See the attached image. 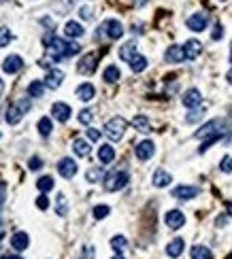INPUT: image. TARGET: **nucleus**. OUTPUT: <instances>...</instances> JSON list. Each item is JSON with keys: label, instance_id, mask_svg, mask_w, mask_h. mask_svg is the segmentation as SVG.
Masks as SVG:
<instances>
[{"label": "nucleus", "instance_id": "4c0bfd02", "mask_svg": "<svg viewBox=\"0 0 232 259\" xmlns=\"http://www.w3.org/2000/svg\"><path fill=\"white\" fill-rule=\"evenodd\" d=\"M79 17H81L83 22H92L94 19V7L92 5H83L81 9H79Z\"/></svg>", "mask_w": 232, "mask_h": 259}, {"label": "nucleus", "instance_id": "72a5a7b5", "mask_svg": "<svg viewBox=\"0 0 232 259\" xmlns=\"http://www.w3.org/2000/svg\"><path fill=\"white\" fill-rule=\"evenodd\" d=\"M56 187V183H54V179L52 177H41L36 181V189L41 191V193H47V191H52Z\"/></svg>", "mask_w": 232, "mask_h": 259}, {"label": "nucleus", "instance_id": "69168bd1", "mask_svg": "<svg viewBox=\"0 0 232 259\" xmlns=\"http://www.w3.org/2000/svg\"><path fill=\"white\" fill-rule=\"evenodd\" d=\"M0 136H3V134H0Z\"/></svg>", "mask_w": 232, "mask_h": 259}, {"label": "nucleus", "instance_id": "052dcab7", "mask_svg": "<svg viewBox=\"0 0 232 259\" xmlns=\"http://www.w3.org/2000/svg\"><path fill=\"white\" fill-rule=\"evenodd\" d=\"M0 244H3V234H0Z\"/></svg>", "mask_w": 232, "mask_h": 259}, {"label": "nucleus", "instance_id": "603ef678", "mask_svg": "<svg viewBox=\"0 0 232 259\" xmlns=\"http://www.w3.org/2000/svg\"><path fill=\"white\" fill-rule=\"evenodd\" d=\"M3 94H5V81L0 79V98H3Z\"/></svg>", "mask_w": 232, "mask_h": 259}, {"label": "nucleus", "instance_id": "0eeeda50", "mask_svg": "<svg viewBox=\"0 0 232 259\" xmlns=\"http://www.w3.org/2000/svg\"><path fill=\"white\" fill-rule=\"evenodd\" d=\"M181 105H183L185 109H190V111L200 109V107H203V94H200V89L190 87L183 94V98H181Z\"/></svg>", "mask_w": 232, "mask_h": 259}, {"label": "nucleus", "instance_id": "f8f14e48", "mask_svg": "<svg viewBox=\"0 0 232 259\" xmlns=\"http://www.w3.org/2000/svg\"><path fill=\"white\" fill-rule=\"evenodd\" d=\"M164 221H166V225L170 227V230H181V227L185 225V215L181 211H177V209H173V211H168L164 215Z\"/></svg>", "mask_w": 232, "mask_h": 259}, {"label": "nucleus", "instance_id": "864d4df0", "mask_svg": "<svg viewBox=\"0 0 232 259\" xmlns=\"http://www.w3.org/2000/svg\"><path fill=\"white\" fill-rule=\"evenodd\" d=\"M226 213L232 217V200H230V202H228V206H226Z\"/></svg>", "mask_w": 232, "mask_h": 259}, {"label": "nucleus", "instance_id": "f257e3e1", "mask_svg": "<svg viewBox=\"0 0 232 259\" xmlns=\"http://www.w3.org/2000/svg\"><path fill=\"white\" fill-rule=\"evenodd\" d=\"M43 43L47 45L49 49V56L54 58V62H60V60H66V58H73L81 51V45L75 43V40H66V38H60V36H54V34H47L43 38Z\"/></svg>", "mask_w": 232, "mask_h": 259}, {"label": "nucleus", "instance_id": "9b49d317", "mask_svg": "<svg viewBox=\"0 0 232 259\" xmlns=\"http://www.w3.org/2000/svg\"><path fill=\"white\" fill-rule=\"evenodd\" d=\"M185 26L192 30V32H203V30H207V26H209V17L205 13H194V15L188 17Z\"/></svg>", "mask_w": 232, "mask_h": 259}, {"label": "nucleus", "instance_id": "aec40b11", "mask_svg": "<svg viewBox=\"0 0 232 259\" xmlns=\"http://www.w3.org/2000/svg\"><path fill=\"white\" fill-rule=\"evenodd\" d=\"M136 54H138L136 51V40H128V43H124L122 47H119V60L122 62H130Z\"/></svg>", "mask_w": 232, "mask_h": 259}, {"label": "nucleus", "instance_id": "ddd939ff", "mask_svg": "<svg viewBox=\"0 0 232 259\" xmlns=\"http://www.w3.org/2000/svg\"><path fill=\"white\" fill-rule=\"evenodd\" d=\"M58 172H60V177H64V179H73L77 174V162L70 158H62L58 162Z\"/></svg>", "mask_w": 232, "mask_h": 259}, {"label": "nucleus", "instance_id": "20e7f679", "mask_svg": "<svg viewBox=\"0 0 232 259\" xmlns=\"http://www.w3.org/2000/svg\"><path fill=\"white\" fill-rule=\"evenodd\" d=\"M128 130V121L124 117H113L105 123V136L111 140V142H119L124 138V134Z\"/></svg>", "mask_w": 232, "mask_h": 259}, {"label": "nucleus", "instance_id": "dca6fc26", "mask_svg": "<svg viewBox=\"0 0 232 259\" xmlns=\"http://www.w3.org/2000/svg\"><path fill=\"white\" fill-rule=\"evenodd\" d=\"M70 113H73V109H70L66 102H54V105H52V115H54V119L62 121V123L70 119Z\"/></svg>", "mask_w": 232, "mask_h": 259}, {"label": "nucleus", "instance_id": "412c9836", "mask_svg": "<svg viewBox=\"0 0 232 259\" xmlns=\"http://www.w3.org/2000/svg\"><path fill=\"white\" fill-rule=\"evenodd\" d=\"M96 96V87L92 85V83H81V85L77 87V98L81 102H89Z\"/></svg>", "mask_w": 232, "mask_h": 259}, {"label": "nucleus", "instance_id": "37998d69", "mask_svg": "<svg viewBox=\"0 0 232 259\" xmlns=\"http://www.w3.org/2000/svg\"><path fill=\"white\" fill-rule=\"evenodd\" d=\"M85 136H87V140H89V142H98L103 134H100V130H96V128H89Z\"/></svg>", "mask_w": 232, "mask_h": 259}, {"label": "nucleus", "instance_id": "6e6d98bb", "mask_svg": "<svg viewBox=\"0 0 232 259\" xmlns=\"http://www.w3.org/2000/svg\"><path fill=\"white\" fill-rule=\"evenodd\" d=\"M3 259H22L19 255H3Z\"/></svg>", "mask_w": 232, "mask_h": 259}, {"label": "nucleus", "instance_id": "a19ab883", "mask_svg": "<svg viewBox=\"0 0 232 259\" xmlns=\"http://www.w3.org/2000/svg\"><path fill=\"white\" fill-rule=\"evenodd\" d=\"M205 115V111H203V107L200 109H194V111H190L188 113V117H185V123H196V121H200V117Z\"/></svg>", "mask_w": 232, "mask_h": 259}, {"label": "nucleus", "instance_id": "6ab92c4d", "mask_svg": "<svg viewBox=\"0 0 232 259\" xmlns=\"http://www.w3.org/2000/svg\"><path fill=\"white\" fill-rule=\"evenodd\" d=\"M22 68H24V60L19 56H9L3 62V70L7 72V75H15V72H19Z\"/></svg>", "mask_w": 232, "mask_h": 259}, {"label": "nucleus", "instance_id": "7c9ffc66", "mask_svg": "<svg viewBox=\"0 0 232 259\" xmlns=\"http://www.w3.org/2000/svg\"><path fill=\"white\" fill-rule=\"evenodd\" d=\"M128 64H130V68H132V72H143V70L147 68V58L141 56V54H136L132 60L128 62Z\"/></svg>", "mask_w": 232, "mask_h": 259}, {"label": "nucleus", "instance_id": "3c124183", "mask_svg": "<svg viewBox=\"0 0 232 259\" xmlns=\"http://www.w3.org/2000/svg\"><path fill=\"white\" fill-rule=\"evenodd\" d=\"M60 3H62V11H68V9L73 7L75 0H60Z\"/></svg>", "mask_w": 232, "mask_h": 259}, {"label": "nucleus", "instance_id": "4be33fe9", "mask_svg": "<svg viewBox=\"0 0 232 259\" xmlns=\"http://www.w3.org/2000/svg\"><path fill=\"white\" fill-rule=\"evenodd\" d=\"M183 248H185V242H183V238H173L168 244H166V255L168 257H179L181 253H183Z\"/></svg>", "mask_w": 232, "mask_h": 259}, {"label": "nucleus", "instance_id": "13d9d810", "mask_svg": "<svg viewBox=\"0 0 232 259\" xmlns=\"http://www.w3.org/2000/svg\"><path fill=\"white\" fill-rule=\"evenodd\" d=\"M111 259H124V255H115V257H111Z\"/></svg>", "mask_w": 232, "mask_h": 259}, {"label": "nucleus", "instance_id": "2f4dec72", "mask_svg": "<svg viewBox=\"0 0 232 259\" xmlns=\"http://www.w3.org/2000/svg\"><path fill=\"white\" fill-rule=\"evenodd\" d=\"M43 91H45V83L43 81H32L28 85V96L30 98H41Z\"/></svg>", "mask_w": 232, "mask_h": 259}, {"label": "nucleus", "instance_id": "6e6552de", "mask_svg": "<svg viewBox=\"0 0 232 259\" xmlns=\"http://www.w3.org/2000/svg\"><path fill=\"white\" fill-rule=\"evenodd\" d=\"M96 64H98V56L96 54H85L81 60H79L77 72H79V75H94Z\"/></svg>", "mask_w": 232, "mask_h": 259}, {"label": "nucleus", "instance_id": "bb28decb", "mask_svg": "<svg viewBox=\"0 0 232 259\" xmlns=\"http://www.w3.org/2000/svg\"><path fill=\"white\" fill-rule=\"evenodd\" d=\"M190 259H213V253L203 244H194L190 248Z\"/></svg>", "mask_w": 232, "mask_h": 259}, {"label": "nucleus", "instance_id": "a878e982", "mask_svg": "<svg viewBox=\"0 0 232 259\" xmlns=\"http://www.w3.org/2000/svg\"><path fill=\"white\" fill-rule=\"evenodd\" d=\"M73 151L79 155V158H87V155L92 153L89 140H87V138H75V142H73Z\"/></svg>", "mask_w": 232, "mask_h": 259}, {"label": "nucleus", "instance_id": "f3484780", "mask_svg": "<svg viewBox=\"0 0 232 259\" xmlns=\"http://www.w3.org/2000/svg\"><path fill=\"white\" fill-rule=\"evenodd\" d=\"M183 51H185L188 60H196V58H200V54H203V43H200L198 38H190V40H185Z\"/></svg>", "mask_w": 232, "mask_h": 259}, {"label": "nucleus", "instance_id": "4468645a", "mask_svg": "<svg viewBox=\"0 0 232 259\" xmlns=\"http://www.w3.org/2000/svg\"><path fill=\"white\" fill-rule=\"evenodd\" d=\"M164 60L168 62V64H181V62L188 60V58H185V51L181 45H170L166 49V54H164Z\"/></svg>", "mask_w": 232, "mask_h": 259}, {"label": "nucleus", "instance_id": "ea45409f", "mask_svg": "<svg viewBox=\"0 0 232 259\" xmlns=\"http://www.w3.org/2000/svg\"><path fill=\"white\" fill-rule=\"evenodd\" d=\"M219 170L224 174H232V155H224L219 162Z\"/></svg>", "mask_w": 232, "mask_h": 259}, {"label": "nucleus", "instance_id": "bf43d9fd", "mask_svg": "<svg viewBox=\"0 0 232 259\" xmlns=\"http://www.w3.org/2000/svg\"><path fill=\"white\" fill-rule=\"evenodd\" d=\"M0 230H3V219H0Z\"/></svg>", "mask_w": 232, "mask_h": 259}, {"label": "nucleus", "instance_id": "58836bf2", "mask_svg": "<svg viewBox=\"0 0 232 259\" xmlns=\"http://www.w3.org/2000/svg\"><path fill=\"white\" fill-rule=\"evenodd\" d=\"M92 121H94V111L92 109H83L81 113H79V123H81V126H89Z\"/></svg>", "mask_w": 232, "mask_h": 259}, {"label": "nucleus", "instance_id": "c9c22d12", "mask_svg": "<svg viewBox=\"0 0 232 259\" xmlns=\"http://www.w3.org/2000/svg\"><path fill=\"white\" fill-rule=\"evenodd\" d=\"M52 130H54V123L49 117H43L41 121H38V134H41V136H49Z\"/></svg>", "mask_w": 232, "mask_h": 259}, {"label": "nucleus", "instance_id": "49530a36", "mask_svg": "<svg viewBox=\"0 0 232 259\" xmlns=\"http://www.w3.org/2000/svg\"><path fill=\"white\" fill-rule=\"evenodd\" d=\"M36 206H38V211H47V209H49V200H47V195H45V193L36 200Z\"/></svg>", "mask_w": 232, "mask_h": 259}, {"label": "nucleus", "instance_id": "79ce46f5", "mask_svg": "<svg viewBox=\"0 0 232 259\" xmlns=\"http://www.w3.org/2000/svg\"><path fill=\"white\" fill-rule=\"evenodd\" d=\"M13 40V34L9 28H0V47H7Z\"/></svg>", "mask_w": 232, "mask_h": 259}, {"label": "nucleus", "instance_id": "680f3d73", "mask_svg": "<svg viewBox=\"0 0 232 259\" xmlns=\"http://www.w3.org/2000/svg\"><path fill=\"white\" fill-rule=\"evenodd\" d=\"M219 3H226V0H219Z\"/></svg>", "mask_w": 232, "mask_h": 259}, {"label": "nucleus", "instance_id": "0e129e2a", "mask_svg": "<svg viewBox=\"0 0 232 259\" xmlns=\"http://www.w3.org/2000/svg\"><path fill=\"white\" fill-rule=\"evenodd\" d=\"M3 3H7V0H3Z\"/></svg>", "mask_w": 232, "mask_h": 259}, {"label": "nucleus", "instance_id": "5701e85b", "mask_svg": "<svg viewBox=\"0 0 232 259\" xmlns=\"http://www.w3.org/2000/svg\"><path fill=\"white\" fill-rule=\"evenodd\" d=\"M28 244H30V238H28L26 232H15L11 236V246L15 248V251H26Z\"/></svg>", "mask_w": 232, "mask_h": 259}, {"label": "nucleus", "instance_id": "9d476101", "mask_svg": "<svg viewBox=\"0 0 232 259\" xmlns=\"http://www.w3.org/2000/svg\"><path fill=\"white\" fill-rule=\"evenodd\" d=\"M170 193H173V198H177V200H194L200 193V189L194 187V185H177Z\"/></svg>", "mask_w": 232, "mask_h": 259}, {"label": "nucleus", "instance_id": "c85d7f7f", "mask_svg": "<svg viewBox=\"0 0 232 259\" xmlns=\"http://www.w3.org/2000/svg\"><path fill=\"white\" fill-rule=\"evenodd\" d=\"M111 248H113L117 255L126 253V248H128V238H126V236H113V238H111Z\"/></svg>", "mask_w": 232, "mask_h": 259}, {"label": "nucleus", "instance_id": "4d7b16f0", "mask_svg": "<svg viewBox=\"0 0 232 259\" xmlns=\"http://www.w3.org/2000/svg\"><path fill=\"white\" fill-rule=\"evenodd\" d=\"M230 64H232V40H230Z\"/></svg>", "mask_w": 232, "mask_h": 259}, {"label": "nucleus", "instance_id": "1a4fd4ad", "mask_svg": "<svg viewBox=\"0 0 232 259\" xmlns=\"http://www.w3.org/2000/svg\"><path fill=\"white\" fill-rule=\"evenodd\" d=\"M134 153H136V158H138L141 162H147V160H151V158H154V155H156V144H154V140H149V138L141 140V142L136 144Z\"/></svg>", "mask_w": 232, "mask_h": 259}, {"label": "nucleus", "instance_id": "39448f33", "mask_svg": "<svg viewBox=\"0 0 232 259\" xmlns=\"http://www.w3.org/2000/svg\"><path fill=\"white\" fill-rule=\"evenodd\" d=\"M219 134H226V121L224 119H211L207 121L203 128H198L194 138L198 140H207V138H213V136H219Z\"/></svg>", "mask_w": 232, "mask_h": 259}, {"label": "nucleus", "instance_id": "423d86ee", "mask_svg": "<svg viewBox=\"0 0 232 259\" xmlns=\"http://www.w3.org/2000/svg\"><path fill=\"white\" fill-rule=\"evenodd\" d=\"M98 34L107 36L109 40H117L124 36V26H122V22H117V19H107V22L98 28Z\"/></svg>", "mask_w": 232, "mask_h": 259}, {"label": "nucleus", "instance_id": "473e14b6", "mask_svg": "<svg viewBox=\"0 0 232 259\" xmlns=\"http://www.w3.org/2000/svg\"><path fill=\"white\" fill-rule=\"evenodd\" d=\"M103 179H105V170L98 168V166H94V168H89L85 172V181L87 183H98V181H103Z\"/></svg>", "mask_w": 232, "mask_h": 259}, {"label": "nucleus", "instance_id": "8fccbe9b", "mask_svg": "<svg viewBox=\"0 0 232 259\" xmlns=\"http://www.w3.org/2000/svg\"><path fill=\"white\" fill-rule=\"evenodd\" d=\"M228 217H230L228 213H226V215H219V217H217V221H215V225H217V227H224V225L228 223Z\"/></svg>", "mask_w": 232, "mask_h": 259}, {"label": "nucleus", "instance_id": "f03ea898", "mask_svg": "<svg viewBox=\"0 0 232 259\" xmlns=\"http://www.w3.org/2000/svg\"><path fill=\"white\" fill-rule=\"evenodd\" d=\"M130 181V174L128 170L124 168H117V170H111L109 174H105V179H103V185H105V191H119V189H124L126 185Z\"/></svg>", "mask_w": 232, "mask_h": 259}, {"label": "nucleus", "instance_id": "cd10ccee", "mask_svg": "<svg viewBox=\"0 0 232 259\" xmlns=\"http://www.w3.org/2000/svg\"><path fill=\"white\" fill-rule=\"evenodd\" d=\"M132 126H134V130L141 132V134H149V132H151V121H149V117H145V115H136V117L132 119Z\"/></svg>", "mask_w": 232, "mask_h": 259}, {"label": "nucleus", "instance_id": "de8ad7c7", "mask_svg": "<svg viewBox=\"0 0 232 259\" xmlns=\"http://www.w3.org/2000/svg\"><path fill=\"white\" fill-rule=\"evenodd\" d=\"M94 253H96V248H94V246H85L81 259H94Z\"/></svg>", "mask_w": 232, "mask_h": 259}, {"label": "nucleus", "instance_id": "09e8293b", "mask_svg": "<svg viewBox=\"0 0 232 259\" xmlns=\"http://www.w3.org/2000/svg\"><path fill=\"white\" fill-rule=\"evenodd\" d=\"M5 195H7V185L0 183V211H3V206H5Z\"/></svg>", "mask_w": 232, "mask_h": 259}, {"label": "nucleus", "instance_id": "b1692460", "mask_svg": "<svg viewBox=\"0 0 232 259\" xmlns=\"http://www.w3.org/2000/svg\"><path fill=\"white\" fill-rule=\"evenodd\" d=\"M98 160L100 164H113L115 162V149L111 147V144H100V149H98Z\"/></svg>", "mask_w": 232, "mask_h": 259}, {"label": "nucleus", "instance_id": "a18cd8bd", "mask_svg": "<svg viewBox=\"0 0 232 259\" xmlns=\"http://www.w3.org/2000/svg\"><path fill=\"white\" fill-rule=\"evenodd\" d=\"M221 36H224V28H221V24H215L213 32H211V38H213V40H221Z\"/></svg>", "mask_w": 232, "mask_h": 259}, {"label": "nucleus", "instance_id": "f704fd0d", "mask_svg": "<svg viewBox=\"0 0 232 259\" xmlns=\"http://www.w3.org/2000/svg\"><path fill=\"white\" fill-rule=\"evenodd\" d=\"M56 213L60 217H66V213H68V204H66V195L64 193H58V198H56Z\"/></svg>", "mask_w": 232, "mask_h": 259}, {"label": "nucleus", "instance_id": "a211bd4d", "mask_svg": "<svg viewBox=\"0 0 232 259\" xmlns=\"http://www.w3.org/2000/svg\"><path fill=\"white\" fill-rule=\"evenodd\" d=\"M151 183H154V187H158V189L168 187V185L173 183V174L166 172V170H162V168H158V170L154 172V177H151Z\"/></svg>", "mask_w": 232, "mask_h": 259}, {"label": "nucleus", "instance_id": "c756f323", "mask_svg": "<svg viewBox=\"0 0 232 259\" xmlns=\"http://www.w3.org/2000/svg\"><path fill=\"white\" fill-rule=\"evenodd\" d=\"M119 77H122V72H119V68H117L115 64H109V66L105 68V72H103V79H105L107 83H117Z\"/></svg>", "mask_w": 232, "mask_h": 259}, {"label": "nucleus", "instance_id": "e2e57ef3", "mask_svg": "<svg viewBox=\"0 0 232 259\" xmlns=\"http://www.w3.org/2000/svg\"><path fill=\"white\" fill-rule=\"evenodd\" d=\"M228 259H232V253H230V257H228Z\"/></svg>", "mask_w": 232, "mask_h": 259}, {"label": "nucleus", "instance_id": "e433bc0d", "mask_svg": "<svg viewBox=\"0 0 232 259\" xmlns=\"http://www.w3.org/2000/svg\"><path fill=\"white\" fill-rule=\"evenodd\" d=\"M109 213H111V209H109L107 204H98V206H94V211H92V215H94L96 221H103Z\"/></svg>", "mask_w": 232, "mask_h": 259}, {"label": "nucleus", "instance_id": "2eb2a0df", "mask_svg": "<svg viewBox=\"0 0 232 259\" xmlns=\"http://www.w3.org/2000/svg\"><path fill=\"white\" fill-rule=\"evenodd\" d=\"M62 81H64V70H60V68H54V70H49L47 75H45V87L49 89H58L60 85H62Z\"/></svg>", "mask_w": 232, "mask_h": 259}, {"label": "nucleus", "instance_id": "393cba45", "mask_svg": "<svg viewBox=\"0 0 232 259\" xmlns=\"http://www.w3.org/2000/svg\"><path fill=\"white\" fill-rule=\"evenodd\" d=\"M64 34L68 38H81L85 34V30H83V26L79 22H66L64 24Z\"/></svg>", "mask_w": 232, "mask_h": 259}, {"label": "nucleus", "instance_id": "c03bdc74", "mask_svg": "<svg viewBox=\"0 0 232 259\" xmlns=\"http://www.w3.org/2000/svg\"><path fill=\"white\" fill-rule=\"evenodd\" d=\"M28 168H30V170H34V172H36V170H41V168H43V160H41V158H30Z\"/></svg>", "mask_w": 232, "mask_h": 259}, {"label": "nucleus", "instance_id": "7ed1b4c3", "mask_svg": "<svg viewBox=\"0 0 232 259\" xmlns=\"http://www.w3.org/2000/svg\"><path fill=\"white\" fill-rule=\"evenodd\" d=\"M30 109H32V102H30V98H22V100L11 102L9 109H7V115H5L7 123H9V126H15V123H19V119H22Z\"/></svg>", "mask_w": 232, "mask_h": 259}, {"label": "nucleus", "instance_id": "5fc2aeb1", "mask_svg": "<svg viewBox=\"0 0 232 259\" xmlns=\"http://www.w3.org/2000/svg\"><path fill=\"white\" fill-rule=\"evenodd\" d=\"M226 81H228V83H230V85H232V68L228 70V75H226Z\"/></svg>", "mask_w": 232, "mask_h": 259}]
</instances>
